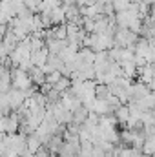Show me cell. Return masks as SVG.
<instances>
[{"label": "cell", "instance_id": "6da1fadb", "mask_svg": "<svg viewBox=\"0 0 155 157\" xmlns=\"http://www.w3.org/2000/svg\"><path fill=\"white\" fill-rule=\"evenodd\" d=\"M88 112H93V113H97V115H108V113H113V108L108 104L106 99H97V97H95L93 102L89 104Z\"/></svg>", "mask_w": 155, "mask_h": 157}, {"label": "cell", "instance_id": "7a4b0ae2", "mask_svg": "<svg viewBox=\"0 0 155 157\" xmlns=\"http://www.w3.org/2000/svg\"><path fill=\"white\" fill-rule=\"evenodd\" d=\"M7 97H9V108H11V112L17 110V108L24 102V99H26L24 91H22V90H17V88H11V90L7 91Z\"/></svg>", "mask_w": 155, "mask_h": 157}, {"label": "cell", "instance_id": "3957f363", "mask_svg": "<svg viewBox=\"0 0 155 157\" xmlns=\"http://www.w3.org/2000/svg\"><path fill=\"white\" fill-rule=\"evenodd\" d=\"M141 152L144 155H153L155 152V135H146L144 141H142V146H141Z\"/></svg>", "mask_w": 155, "mask_h": 157}, {"label": "cell", "instance_id": "277c9868", "mask_svg": "<svg viewBox=\"0 0 155 157\" xmlns=\"http://www.w3.org/2000/svg\"><path fill=\"white\" fill-rule=\"evenodd\" d=\"M39 146H40V141H39V137H37L35 132L29 133V135H26V150H28V152L35 154V152L39 150Z\"/></svg>", "mask_w": 155, "mask_h": 157}, {"label": "cell", "instance_id": "5b68a950", "mask_svg": "<svg viewBox=\"0 0 155 157\" xmlns=\"http://www.w3.org/2000/svg\"><path fill=\"white\" fill-rule=\"evenodd\" d=\"M70 84H71L70 77H64V75H62V77H60L57 82H55V84H53V90H57L59 93H62V91H66V90L70 88Z\"/></svg>", "mask_w": 155, "mask_h": 157}, {"label": "cell", "instance_id": "8992f818", "mask_svg": "<svg viewBox=\"0 0 155 157\" xmlns=\"http://www.w3.org/2000/svg\"><path fill=\"white\" fill-rule=\"evenodd\" d=\"M141 122H142V124H155L153 110H144V112H141Z\"/></svg>", "mask_w": 155, "mask_h": 157}, {"label": "cell", "instance_id": "52a82bcc", "mask_svg": "<svg viewBox=\"0 0 155 157\" xmlns=\"http://www.w3.org/2000/svg\"><path fill=\"white\" fill-rule=\"evenodd\" d=\"M108 93H110L108 84H95V97L97 99H104Z\"/></svg>", "mask_w": 155, "mask_h": 157}, {"label": "cell", "instance_id": "ba28073f", "mask_svg": "<svg viewBox=\"0 0 155 157\" xmlns=\"http://www.w3.org/2000/svg\"><path fill=\"white\" fill-rule=\"evenodd\" d=\"M44 97H46V102H57L59 99H60V93L57 91V90H49L47 93H44Z\"/></svg>", "mask_w": 155, "mask_h": 157}, {"label": "cell", "instance_id": "9c48e42d", "mask_svg": "<svg viewBox=\"0 0 155 157\" xmlns=\"http://www.w3.org/2000/svg\"><path fill=\"white\" fill-rule=\"evenodd\" d=\"M60 77H62V75H60V71H59V70H53L51 73H47L44 78H46V82H47V84H51V86H53V84H55Z\"/></svg>", "mask_w": 155, "mask_h": 157}]
</instances>
